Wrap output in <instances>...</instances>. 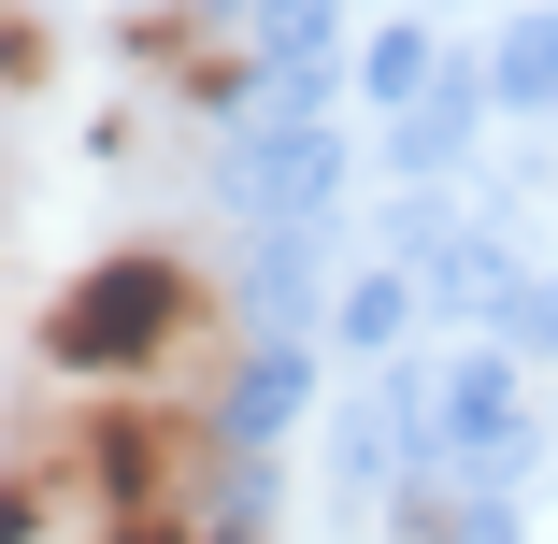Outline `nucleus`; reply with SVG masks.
Instances as JSON below:
<instances>
[{
  "label": "nucleus",
  "instance_id": "nucleus-2",
  "mask_svg": "<svg viewBox=\"0 0 558 544\" xmlns=\"http://www.w3.org/2000/svg\"><path fill=\"white\" fill-rule=\"evenodd\" d=\"M130 72H158L186 116H215V100H244V44L201 15V0H144L130 15Z\"/></svg>",
  "mask_w": 558,
  "mask_h": 544
},
{
  "label": "nucleus",
  "instance_id": "nucleus-1",
  "mask_svg": "<svg viewBox=\"0 0 558 544\" xmlns=\"http://www.w3.org/2000/svg\"><path fill=\"white\" fill-rule=\"evenodd\" d=\"M44 373L58 387H186V401H215L230 387V301H215L172 244H116V258H86L58 287Z\"/></svg>",
  "mask_w": 558,
  "mask_h": 544
}]
</instances>
